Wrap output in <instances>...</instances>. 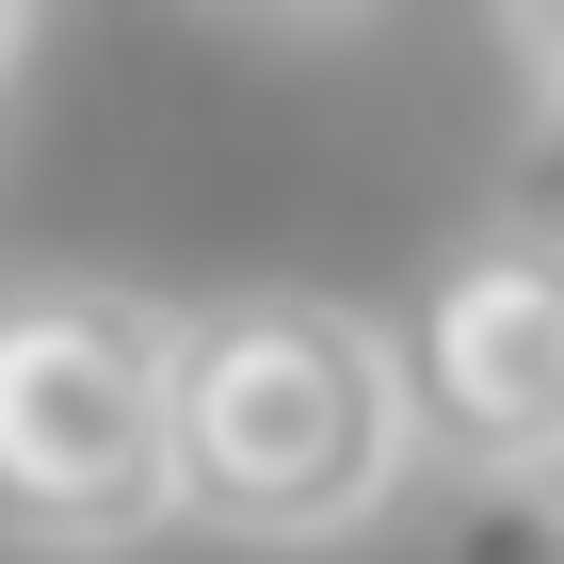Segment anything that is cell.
<instances>
[{
    "label": "cell",
    "mask_w": 564,
    "mask_h": 564,
    "mask_svg": "<svg viewBox=\"0 0 564 564\" xmlns=\"http://www.w3.org/2000/svg\"><path fill=\"white\" fill-rule=\"evenodd\" d=\"M403 355V420L420 452L484 484V500H549L564 484V259L549 242H468L420 291V323H388Z\"/></svg>",
    "instance_id": "obj_3"
},
{
    "label": "cell",
    "mask_w": 564,
    "mask_h": 564,
    "mask_svg": "<svg viewBox=\"0 0 564 564\" xmlns=\"http://www.w3.org/2000/svg\"><path fill=\"white\" fill-rule=\"evenodd\" d=\"M17 48H33V17H17V0H0V82H17Z\"/></svg>",
    "instance_id": "obj_6"
},
{
    "label": "cell",
    "mask_w": 564,
    "mask_h": 564,
    "mask_svg": "<svg viewBox=\"0 0 564 564\" xmlns=\"http://www.w3.org/2000/svg\"><path fill=\"white\" fill-rule=\"evenodd\" d=\"M420 468L403 355L339 291H226L177 323V517L242 549H339Z\"/></svg>",
    "instance_id": "obj_1"
},
{
    "label": "cell",
    "mask_w": 564,
    "mask_h": 564,
    "mask_svg": "<svg viewBox=\"0 0 564 564\" xmlns=\"http://www.w3.org/2000/svg\"><path fill=\"white\" fill-rule=\"evenodd\" d=\"M177 517V306L145 291H0V532L145 549Z\"/></svg>",
    "instance_id": "obj_2"
},
{
    "label": "cell",
    "mask_w": 564,
    "mask_h": 564,
    "mask_svg": "<svg viewBox=\"0 0 564 564\" xmlns=\"http://www.w3.org/2000/svg\"><path fill=\"white\" fill-rule=\"evenodd\" d=\"M468 564H564V484H549V500H484Z\"/></svg>",
    "instance_id": "obj_5"
},
{
    "label": "cell",
    "mask_w": 564,
    "mask_h": 564,
    "mask_svg": "<svg viewBox=\"0 0 564 564\" xmlns=\"http://www.w3.org/2000/svg\"><path fill=\"white\" fill-rule=\"evenodd\" d=\"M500 210H517V242L564 259V17L532 33V97H517V145H500Z\"/></svg>",
    "instance_id": "obj_4"
}]
</instances>
